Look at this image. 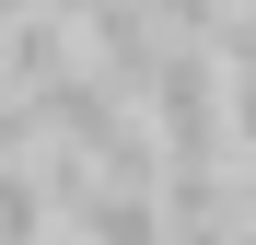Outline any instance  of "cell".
Masks as SVG:
<instances>
[{"mask_svg":"<svg viewBox=\"0 0 256 245\" xmlns=\"http://www.w3.org/2000/svg\"><path fill=\"white\" fill-rule=\"evenodd\" d=\"M47 163H0V245H47V222H58V198L35 187Z\"/></svg>","mask_w":256,"mask_h":245,"instance_id":"obj_1","label":"cell"}]
</instances>
